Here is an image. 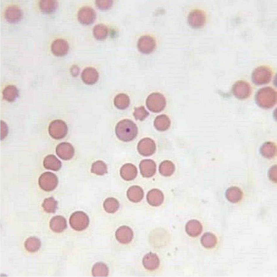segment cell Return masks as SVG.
<instances>
[{"mask_svg":"<svg viewBox=\"0 0 277 277\" xmlns=\"http://www.w3.org/2000/svg\"><path fill=\"white\" fill-rule=\"evenodd\" d=\"M115 131L119 140L123 142H129L136 138L138 134V128L133 121L125 119L118 122L115 128Z\"/></svg>","mask_w":277,"mask_h":277,"instance_id":"obj_1","label":"cell"},{"mask_svg":"<svg viewBox=\"0 0 277 277\" xmlns=\"http://www.w3.org/2000/svg\"><path fill=\"white\" fill-rule=\"evenodd\" d=\"M255 100L259 107L265 109L271 108L277 102L276 91L270 87L262 88L257 92Z\"/></svg>","mask_w":277,"mask_h":277,"instance_id":"obj_2","label":"cell"},{"mask_svg":"<svg viewBox=\"0 0 277 277\" xmlns=\"http://www.w3.org/2000/svg\"><path fill=\"white\" fill-rule=\"evenodd\" d=\"M146 104L147 108L150 111L158 113L164 109L166 101L165 97L162 94L159 93H153L147 97Z\"/></svg>","mask_w":277,"mask_h":277,"instance_id":"obj_3","label":"cell"},{"mask_svg":"<svg viewBox=\"0 0 277 277\" xmlns=\"http://www.w3.org/2000/svg\"><path fill=\"white\" fill-rule=\"evenodd\" d=\"M272 77L271 69L266 66H261L254 70L252 75V79L254 84L262 85L269 83Z\"/></svg>","mask_w":277,"mask_h":277,"instance_id":"obj_4","label":"cell"},{"mask_svg":"<svg viewBox=\"0 0 277 277\" xmlns=\"http://www.w3.org/2000/svg\"><path fill=\"white\" fill-rule=\"evenodd\" d=\"M69 222L71 227L74 230L82 231L88 227L90 220L88 216L85 213L78 211L71 215Z\"/></svg>","mask_w":277,"mask_h":277,"instance_id":"obj_5","label":"cell"},{"mask_svg":"<svg viewBox=\"0 0 277 277\" xmlns=\"http://www.w3.org/2000/svg\"><path fill=\"white\" fill-rule=\"evenodd\" d=\"M48 132L50 136L55 139L64 138L68 133V127L63 121L57 119L52 121L49 125Z\"/></svg>","mask_w":277,"mask_h":277,"instance_id":"obj_6","label":"cell"},{"mask_svg":"<svg viewBox=\"0 0 277 277\" xmlns=\"http://www.w3.org/2000/svg\"><path fill=\"white\" fill-rule=\"evenodd\" d=\"M58 183V180L57 176L50 172L42 173L38 179V184L40 187L47 192L54 190L57 186Z\"/></svg>","mask_w":277,"mask_h":277,"instance_id":"obj_7","label":"cell"},{"mask_svg":"<svg viewBox=\"0 0 277 277\" xmlns=\"http://www.w3.org/2000/svg\"><path fill=\"white\" fill-rule=\"evenodd\" d=\"M233 94L237 99L240 100L245 99L250 97L252 89L250 84L247 82L240 80L236 82L233 85Z\"/></svg>","mask_w":277,"mask_h":277,"instance_id":"obj_8","label":"cell"},{"mask_svg":"<svg viewBox=\"0 0 277 277\" xmlns=\"http://www.w3.org/2000/svg\"><path fill=\"white\" fill-rule=\"evenodd\" d=\"M138 153L141 155L144 156H152L155 152L156 147L154 141L149 137H145L141 140L137 146Z\"/></svg>","mask_w":277,"mask_h":277,"instance_id":"obj_9","label":"cell"},{"mask_svg":"<svg viewBox=\"0 0 277 277\" xmlns=\"http://www.w3.org/2000/svg\"><path fill=\"white\" fill-rule=\"evenodd\" d=\"M96 18V13L92 8L85 6L81 8L78 13V18L81 24L89 25L92 24Z\"/></svg>","mask_w":277,"mask_h":277,"instance_id":"obj_10","label":"cell"},{"mask_svg":"<svg viewBox=\"0 0 277 277\" xmlns=\"http://www.w3.org/2000/svg\"><path fill=\"white\" fill-rule=\"evenodd\" d=\"M156 43L154 39L148 35L141 37L137 43V47L139 51L144 54H149L155 49Z\"/></svg>","mask_w":277,"mask_h":277,"instance_id":"obj_11","label":"cell"},{"mask_svg":"<svg viewBox=\"0 0 277 277\" xmlns=\"http://www.w3.org/2000/svg\"><path fill=\"white\" fill-rule=\"evenodd\" d=\"M206 16L202 10L195 9L189 13L187 21L190 25L193 28H199L202 27L206 21Z\"/></svg>","mask_w":277,"mask_h":277,"instance_id":"obj_12","label":"cell"},{"mask_svg":"<svg viewBox=\"0 0 277 277\" xmlns=\"http://www.w3.org/2000/svg\"><path fill=\"white\" fill-rule=\"evenodd\" d=\"M56 153L61 159L64 160H68L73 157L75 150L70 143L64 142L57 145L56 148Z\"/></svg>","mask_w":277,"mask_h":277,"instance_id":"obj_13","label":"cell"},{"mask_svg":"<svg viewBox=\"0 0 277 277\" xmlns=\"http://www.w3.org/2000/svg\"><path fill=\"white\" fill-rule=\"evenodd\" d=\"M69 49L68 42L63 39H58L52 42L51 46V50L52 54L58 57H62L66 55Z\"/></svg>","mask_w":277,"mask_h":277,"instance_id":"obj_14","label":"cell"},{"mask_svg":"<svg viewBox=\"0 0 277 277\" xmlns=\"http://www.w3.org/2000/svg\"><path fill=\"white\" fill-rule=\"evenodd\" d=\"M117 240L123 244H127L130 242L133 237V233L129 227L123 226L120 227L115 232Z\"/></svg>","mask_w":277,"mask_h":277,"instance_id":"obj_15","label":"cell"},{"mask_svg":"<svg viewBox=\"0 0 277 277\" xmlns=\"http://www.w3.org/2000/svg\"><path fill=\"white\" fill-rule=\"evenodd\" d=\"M5 17L8 22L11 23H17L20 21L23 14L20 8L16 5H11L6 9Z\"/></svg>","mask_w":277,"mask_h":277,"instance_id":"obj_16","label":"cell"},{"mask_svg":"<svg viewBox=\"0 0 277 277\" xmlns=\"http://www.w3.org/2000/svg\"><path fill=\"white\" fill-rule=\"evenodd\" d=\"M139 168L142 176L145 178L151 177L156 173V165L154 161L152 159H145L140 162Z\"/></svg>","mask_w":277,"mask_h":277,"instance_id":"obj_17","label":"cell"},{"mask_svg":"<svg viewBox=\"0 0 277 277\" xmlns=\"http://www.w3.org/2000/svg\"><path fill=\"white\" fill-rule=\"evenodd\" d=\"M146 199L148 203L153 207H158L161 205L164 199L162 192L157 189H153L147 193Z\"/></svg>","mask_w":277,"mask_h":277,"instance_id":"obj_18","label":"cell"},{"mask_svg":"<svg viewBox=\"0 0 277 277\" xmlns=\"http://www.w3.org/2000/svg\"><path fill=\"white\" fill-rule=\"evenodd\" d=\"M99 77L98 72L94 68L87 67L82 71L81 78L83 82L87 85H93L97 81Z\"/></svg>","mask_w":277,"mask_h":277,"instance_id":"obj_19","label":"cell"},{"mask_svg":"<svg viewBox=\"0 0 277 277\" xmlns=\"http://www.w3.org/2000/svg\"><path fill=\"white\" fill-rule=\"evenodd\" d=\"M137 170L136 166L131 163H126L121 168L120 175L124 180L131 181L135 179L137 174Z\"/></svg>","mask_w":277,"mask_h":277,"instance_id":"obj_20","label":"cell"},{"mask_svg":"<svg viewBox=\"0 0 277 277\" xmlns=\"http://www.w3.org/2000/svg\"><path fill=\"white\" fill-rule=\"evenodd\" d=\"M142 262L144 267L149 271L156 269L160 264V260L157 255L152 252L147 254L144 256Z\"/></svg>","mask_w":277,"mask_h":277,"instance_id":"obj_21","label":"cell"},{"mask_svg":"<svg viewBox=\"0 0 277 277\" xmlns=\"http://www.w3.org/2000/svg\"><path fill=\"white\" fill-rule=\"evenodd\" d=\"M51 229L56 233H61L67 227V221L63 216L57 215L53 217L49 222Z\"/></svg>","mask_w":277,"mask_h":277,"instance_id":"obj_22","label":"cell"},{"mask_svg":"<svg viewBox=\"0 0 277 277\" xmlns=\"http://www.w3.org/2000/svg\"><path fill=\"white\" fill-rule=\"evenodd\" d=\"M127 196L130 201L134 203L138 202L141 201L144 197V191L139 186L133 185L128 190Z\"/></svg>","mask_w":277,"mask_h":277,"instance_id":"obj_23","label":"cell"},{"mask_svg":"<svg viewBox=\"0 0 277 277\" xmlns=\"http://www.w3.org/2000/svg\"><path fill=\"white\" fill-rule=\"evenodd\" d=\"M44 168L54 171L59 170L62 166L61 161L53 154H49L44 158L43 162Z\"/></svg>","mask_w":277,"mask_h":277,"instance_id":"obj_24","label":"cell"},{"mask_svg":"<svg viewBox=\"0 0 277 277\" xmlns=\"http://www.w3.org/2000/svg\"><path fill=\"white\" fill-rule=\"evenodd\" d=\"M202 226L200 222L195 219L188 221L185 226L187 233L192 237H196L200 235L202 232Z\"/></svg>","mask_w":277,"mask_h":277,"instance_id":"obj_25","label":"cell"},{"mask_svg":"<svg viewBox=\"0 0 277 277\" xmlns=\"http://www.w3.org/2000/svg\"><path fill=\"white\" fill-rule=\"evenodd\" d=\"M171 124L170 120L166 115L161 114L157 116L154 122V126L157 130L164 131L167 130Z\"/></svg>","mask_w":277,"mask_h":277,"instance_id":"obj_26","label":"cell"},{"mask_svg":"<svg viewBox=\"0 0 277 277\" xmlns=\"http://www.w3.org/2000/svg\"><path fill=\"white\" fill-rule=\"evenodd\" d=\"M227 199L230 202L235 203L239 202L243 196V193L240 188L233 186L228 188L226 192Z\"/></svg>","mask_w":277,"mask_h":277,"instance_id":"obj_27","label":"cell"},{"mask_svg":"<svg viewBox=\"0 0 277 277\" xmlns=\"http://www.w3.org/2000/svg\"><path fill=\"white\" fill-rule=\"evenodd\" d=\"M39 5L42 12L46 14H51L56 10L58 6V3L56 0H43L39 1Z\"/></svg>","mask_w":277,"mask_h":277,"instance_id":"obj_28","label":"cell"},{"mask_svg":"<svg viewBox=\"0 0 277 277\" xmlns=\"http://www.w3.org/2000/svg\"><path fill=\"white\" fill-rule=\"evenodd\" d=\"M114 104L118 109L124 110L127 108L130 104L129 97L127 94L123 93L117 94L114 99Z\"/></svg>","mask_w":277,"mask_h":277,"instance_id":"obj_29","label":"cell"},{"mask_svg":"<svg viewBox=\"0 0 277 277\" xmlns=\"http://www.w3.org/2000/svg\"><path fill=\"white\" fill-rule=\"evenodd\" d=\"M159 170L160 173L162 176L165 177L170 176L175 172V165L170 161L165 160L160 164Z\"/></svg>","mask_w":277,"mask_h":277,"instance_id":"obj_30","label":"cell"},{"mask_svg":"<svg viewBox=\"0 0 277 277\" xmlns=\"http://www.w3.org/2000/svg\"><path fill=\"white\" fill-rule=\"evenodd\" d=\"M3 99L9 102L14 101L19 96V91L17 88L13 85L7 86L3 90Z\"/></svg>","mask_w":277,"mask_h":277,"instance_id":"obj_31","label":"cell"},{"mask_svg":"<svg viewBox=\"0 0 277 277\" xmlns=\"http://www.w3.org/2000/svg\"><path fill=\"white\" fill-rule=\"evenodd\" d=\"M92 272L94 277H106L109 274V269L104 263L98 262L94 265Z\"/></svg>","mask_w":277,"mask_h":277,"instance_id":"obj_32","label":"cell"},{"mask_svg":"<svg viewBox=\"0 0 277 277\" xmlns=\"http://www.w3.org/2000/svg\"><path fill=\"white\" fill-rule=\"evenodd\" d=\"M25 249L31 252L37 251L41 247V242L37 238L32 236L27 238L24 243Z\"/></svg>","mask_w":277,"mask_h":277,"instance_id":"obj_33","label":"cell"},{"mask_svg":"<svg viewBox=\"0 0 277 277\" xmlns=\"http://www.w3.org/2000/svg\"><path fill=\"white\" fill-rule=\"evenodd\" d=\"M119 203L116 198L113 197L107 198L103 203V207L105 211L109 213H113L118 209Z\"/></svg>","mask_w":277,"mask_h":277,"instance_id":"obj_34","label":"cell"},{"mask_svg":"<svg viewBox=\"0 0 277 277\" xmlns=\"http://www.w3.org/2000/svg\"><path fill=\"white\" fill-rule=\"evenodd\" d=\"M93 33L94 36L97 39L102 41L106 38L108 34V30L105 25L99 24L94 27Z\"/></svg>","mask_w":277,"mask_h":277,"instance_id":"obj_35","label":"cell"},{"mask_svg":"<svg viewBox=\"0 0 277 277\" xmlns=\"http://www.w3.org/2000/svg\"><path fill=\"white\" fill-rule=\"evenodd\" d=\"M217 240L213 234L207 233H204L201 239V242L203 246L207 248H212L214 247L217 243Z\"/></svg>","mask_w":277,"mask_h":277,"instance_id":"obj_36","label":"cell"},{"mask_svg":"<svg viewBox=\"0 0 277 277\" xmlns=\"http://www.w3.org/2000/svg\"><path fill=\"white\" fill-rule=\"evenodd\" d=\"M58 203L53 197L45 199L42 203L44 210L48 213H55L57 207Z\"/></svg>","mask_w":277,"mask_h":277,"instance_id":"obj_37","label":"cell"},{"mask_svg":"<svg viewBox=\"0 0 277 277\" xmlns=\"http://www.w3.org/2000/svg\"><path fill=\"white\" fill-rule=\"evenodd\" d=\"M107 166L104 161L98 160L93 163L91 166L92 173L98 175H103L107 172Z\"/></svg>","mask_w":277,"mask_h":277,"instance_id":"obj_38","label":"cell"},{"mask_svg":"<svg viewBox=\"0 0 277 277\" xmlns=\"http://www.w3.org/2000/svg\"><path fill=\"white\" fill-rule=\"evenodd\" d=\"M149 112L143 106L135 108L133 114L136 120L140 121L144 120L149 115Z\"/></svg>","mask_w":277,"mask_h":277,"instance_id":"obj_39","label":"cell"},{"mask_svg":"<svg viewBox=\"0 0 277 277\" xmlns=\"http://www.w3.org/2000/svg\"><path fill=\"white\" fill-rule=\"evenodd\" d=\"M113 4L112 0H96L95 4L99 9L106 10L111 7Z\"/></svg>","mask_w":277,"mask_h":277,"instance_id":"obj_40","label":"cell"},{"mask_svg":"<svg viewBox=\"0 0 277 277\" xmlns=\"http://www.w3.org/2000/svg\"><path fill=\"white\" fill-rule=\"evenodd\" d=\"M276 170V166H273L271 168L268 173L269 179L275 183L277 182Z\"/></svg>","mask_w":277,"mask_h":277,"instance_id":"obj_41","label":"cell"},{"mask_svg":"<svg viewBox=\"0 0 277 277\" xmlns=\"http://www.w3.org/2000/svg\"><path fill=\"white\" fill-rule=\"evenodd\" d=\"M79 68L76 66H74V67H73L72 68V74L74 72V73L73 74V75L75 76V75H76L78 74V73L79 71Z\"/></svg>","mask_w":277,"mask_h":277,"instance_id":"obj_42","label":"cell"}]
</instances>
